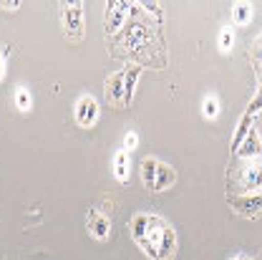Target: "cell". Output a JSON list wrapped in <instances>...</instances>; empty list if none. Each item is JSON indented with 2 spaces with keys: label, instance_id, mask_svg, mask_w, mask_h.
I'll return each instance as SVG.
<instances>
[{
  "label": "cell",
  "instance_id": "cell-1",
  "mask_svg": "<svg viewBox=\"0 0 262 260\" xmlns=\"http://www.w3.org/2000/svg\"><path fill=\"white\" fill-rule=\"evenodd\" d=\"M131 235L141 250L154 260H171L177 248V235L171 225L157 215H136L131 220Z\"/></svg>",
  "mask_w": 262,
  "mask_h": 260
},
{
  "label": "cell",
  "instance_id": "cell-2",
  "mask_svg": "<svg viewBox=\"0 0 262 260\" xmlns=\"http://www.w3.org/2000/svg\"><path fill=\"white\" fill-rule=\"evenodd\" d=\"M61 18H63V28L68 33L71 41H81L83 38V10L81 5H63L61 10Z\"/></svg>",
  "mask_w": 262,
  "mask_h": 260
},
{
  "label": "cell",
  "instance_id": "cell-3",
  "mask_svg": "<svg viewBox=\"0 0 262 260\" xmlns=\"http://www.w3.org/2000/svg\"><path fill=\"white\" fill-rule=\"evenodd\" d=\"M239 187L242 192L257 195L262 190V164L260 162H250L239 169Z\"/></svg>",
  "mask_w": 262,
  "mask_h": 260
},
{
  "label": "cell",
  "instance_id": "cell-4",
  "mask_svg": "<svg viewBox=\"0 0 262 260\" xmlns=\"http://www.w3.org/2000/svg\"><path fill=\"white\" fill-rule=\"evenodd\" d=\"M227 202L232 210H237V212L245 215V217H252V215L262 212V192L247 195V197H227Z\"/></svg>",
  "mask_w": 262,
  "mask_h": 260
},
{
  "label": "cell",
  "instance_id": "cell-5",
  "mask_svg": "<svg viewBox=\"0 0 262 260\" xmlns=\"http://www.w3.org/2000/svg\"><path fill=\"white\" fill-rule=\"evenodd\" d=\"M98 116V104L94 96H81L76 104V122L81 127H91Z\"/></svg>",
  "mask_w": 262,
  "mask_h": 260
},
{
  "label": "cell",
  "instance_id": "cell-6",
  "mask_svg": "<svg viewBox=\"0 0 262 260\" xmlns=\"http://www.w3.org/2000/svg\"><path fill=\"white\" fill-rule=\"evenodd\" d=\"M106 98L116 106H124V71L121 73H114L108 81H106Z\"/></svg>",
  "mask_w": 262,
  "mask_h": 260
},
{
  "label": "cell",
  "instance_id": "cell-7",
  "mask_svg": "<svg viewBox=\"0 0 262 260\" xmlns=\"http://www.w3.org/2000/svg\"><path fill=\"white\" fill-rule=\"evenodd\" d=\"M260 152H262L260 134H257V129H250V134L245 136V142L239 144L237 154H239V157H245V159H252V157H257Z\"/></svg>",
  "mask_w": 262,
  "mask_h": 260
},
{
  "label": "cell",
  "instance_id": "cell-8",
  "mask_svg": "<svg viewBox=\"0 0 262 260\" xmlns=\"http://www.w3.org/2000/svg\"><path fill=\"white\" fill-rule=\"evenodd\" d=\"M126 10L129 5L126 3H108V21H106V31L108 33H116L121 28L124 18H126Z\"/></svg>",
  "mask_w": 262,
  "mask_h": 260
},
{
  "label": "cell",
  "instance_id": "cell-9",
  "mask_svg": "<svg viewBox=\"0 0 262 260\" xmlns=\"http://www.w3.org/2000/svg\"><path fill=\"white\" fill-rule=\"evenodd\" d=\"M108 230H111V220H108L106 215L89 212V232H91L94 237H98V240L108 237Z\"/></svg>",
  "mask_w": 262,
  "mask_h": 260
},
{
  "label": "cell",
  "instance_id": "cell-10",
  "mask_svg": "<svg viewBox=\"0 0 262 260\" xmlns=\"http://www.w3.org/2000/svg\"><path fill=\"white\" fill-rule=\"evenodd\" d=\"M174 179H177L174 169H171V167H166V164H159V167H157V182H154V192H162V190H166V187H171V185H174Z\"/></svg>",
  "mask_w": 262,
  "mask_h": 260
},
{
  "label": "cell",
  "instance_id": "cell-11",
  "mask_svg": "<svg viewBox=\"0 0 262 260\" xmlns=\"http://www.w3.org/2000/svg\"><path fill=\"white\" fill-rule=\"evenodd\" d=\"M139 76H141V66H131L129 71L124 73V106H126L131 101V96H134V89H136Z\"/></svg>",
  "mask_w": 262,
  "mask_h": 260
},
{
  "label": "cell",
  "instance_id": "cell-12",
  "mask_svg": "<svg viewBox=\"0 0 262 260\" xmlns=\"http://www.w3.org/2000/svg\"><path fill=\"white\" fill-rule=\"evenodd\" d=\"M157 159H144L141 162V179H144V187L146 190H154V182H157Z\"/></svg>",
  "mask_w": 262,
  "mask_h": 260
},
{
  "label": "cell",
  "instance_id": "cell-13",
  "mask_svg": "<svg viewBox=\"0 0 262 260\" xmlns=\"http://www.w3.org/2000/svg\"><path fill=\"white\" fill-rule=\"evenodd\" d=\"M114 177L119 182H126L129 179V152H119L116 154V162H114Z\"/></svg>",
  "mask_w": 262,
  "mask_h": 260
},
{
  "label": "cell",
  "instance_id": "cell-14",
  "mask_svg": "<svg viewBox=\"0 0 262 260\" xmlns=\"http://www.w3.org/2000/svg\"><path fill=\"white\" fill-rule=\"evenodd\" d=\"M250 129H252V116H250V114H245V116L239 119V124H237V134H234V139H232V149H234V152L239 149V144L245 142V136L250 134Z\"/></svg>",
  "mask_w": 262,
  "mask_h": 260
},
{
  "label": "cell",
  "instance_id": "cell-15",
  "mask_svg": "<svg viewBox=\"0 0 262 260\" xmlns=\"http://www.w3.org/2000/svg\"><path fill=\"white\" fill-rule=\"evenodd\" d=\"M250 15H252V5L250 3H237L234 5V21L237 23H247Z\"/></svg>",
  "mask_w": 262,
  "mask_h": 260
},
{
  "label": "cell",
  "instance_id": "cell-16",
  "mask_svg": "<svg viewBox=\"0 0 262 260\" xmlns=\"http://www.w3.org/2000/svg\"><path fill=\"white\" fill-rule=\"evenodd\" d=\"M202 114H204L207 119H214V116L220 114V104H217V98L214 96L204 98V104H202Z\"/></svg>",
  "mask_w": 262,
  "mask_h": 260
},
{
  "label": "cell",
  "instance_id": "cell-17",
  "mask_svg": "<svg viewBox=\"0 0 262 260\" xmlns=\"http://www.w3.org/2000/svg\"><path fill=\"white\" fill-rule=\"evenodd\" d=\"M136 144H139V136H136L134 131H129V134L124 136V152H131Z\"/></svg>",
  "mask_w": 262,
  "mask_h": 260
},
{
  "label": "cell",
  "instance_id": "cell-18",
  "mask_svg": "<svg viewBox=\"0 0 262 260\" xmlns=\"http://www.w3.org/2000/svg\"><path fill=\"white\" fill-rule=\"evenodd\" d=\"M15 101H18V109H28L31 106V96H28V91H18V96H15Z\"/></svg>",
  "mask_w": 262,
  "mask_h": 260
},
{
  "label": "cell",
  "instance_id": "cell-19",
  "mask_svg": "<svg viewBox=\"0 0 262 260\" xmlns=\"http://www.w3.org/2000/svg\"><path fill=\"white\" fill-rule=\"evenodd\" d=\"M260 109H262V89H260V91H257V96L252 98V104H250V109H247V114L252 116V114H255V111H260Z\"/></svg>",
  "mask_w": 262,
  "mask_h": 260
},
{
  "label": "cell",
  "instance_id": "cell-20",
  "mask_svg": "<svg viewBox=\"0 0 262 260\" xmlns=\"http://www.w3.org/2000/svg\"><path fill=\"white\" fill-rule=\"evenodd\" d=\"M232 43H234V35H232V31H225V33H222V38H220V46H222V51H227Z\"/></svg>",
  "mask_w": 262,
  "mask_h": 260
},
{
  "label": "cell",
  "instance_id": "cell-21",
  "mask_svg": "<svg viewBox=\"0 0 262 260\" xmlns=\"http://www.w3.org/2000/svg\"><path fill=\"white\" fill-rule=\"evenodd\" d=\"M3 73H5V53H0V78H3Z\"/></svg>",
  "mask_w": 262,
  "mask_h": 260
},
{
  "label": "cell",
  "instance_id": "cell-22",
  "mask_svg": "<svg viewBox=\"0 0 262 260\" xmlns=\"http://www.w3.org/2000/svg\"><path fill=\"white\" fill-rule=\"evenodd\" d=\"M257 78H260V84H262V66L257 68Z\"/></svg>",
  "mask_w": 262,
  "mask_h": 260
},
{
  "label": "cell",
  "instance_id": "cell-23",
  "mask_svg": "<svg viewBox=\"0 0 262 260\" xmlns=\"http://www.w3.org/2000/svg\"><path fill=\"white\" fill-rule=\"evenodd\" d=\"M234 260H247V258H245V255H237V258H234Z\"/></svg>",
  "mask_w": 262,
  "mask_h": 260
}]
</instances>
